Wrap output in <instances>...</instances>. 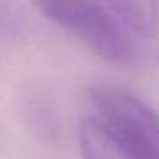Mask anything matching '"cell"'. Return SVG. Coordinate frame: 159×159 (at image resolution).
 <instances>
[{
    "instance_id": "3",
    "label": "cell",
    "mask_w": 159,
    "mask_h": 159,
    "mask_svg": "<svg viewBox=\"0 0 159 159\" xmlns=\"http://www.w3.org/2000/svg\"><path fill=\"white\" fill-rule=\"evenodd\" d=\"M132 38L152 39L159 33V7L152 2H110Z\"/></svg>"
},
{
    "instance_id": "1",
    "label": "cell",
    "mask_w": 159,
    "mask_h": 159,
    "mask_svg": "<svg viewBox=\"0 0 159 159\" xmlns=\"http://www.w3.org/2000/svg\"><path fill=\"white\" fill-rule=\"evenodd\" d=\"M34 5L45 17L69 31L104 62L113 65L132 63L135 45L118 21L110 2L45 0Z\"/></svg>"
},
{
    "instance_id": "5",
    "label": "cell",
    "mask_w": 159,
    "mask_h": 159,
    "mask_svg": "<svg viewBox=\"0 0 159 159\" xmlns=\"http://www.w3.org/2000/svg\"><path fill=\"white\" fill-rule=\"evenodd\" d=\"M39 94H31L29 99H26L24 104V113L28 118L29 125L43 137H52L53 135V123L52 116H50V110L46 101L39 99Z\"/></svg>"
},
{
    "instance_id": "4",
    "label": "cell",
    "mask_w": 159,
    "mask_h": 159,
    "mask_svg": "<svg viewBox=\"0 0 159 159\" xmlns=\"http://www.w3.org/2000/svg\"><path fill=\"white\" fill-rule=\"evenodd\" d=\"M79 145L82 159H128L115 139L94 116L79 121Z\"/></svg>"
},
{
    "instance_id": "2",
    "label": "cell",
    "mask_w": 159,
    "mask_h": 159,
    "mask_svg": "<svg viewBox=\"0 0 159 159\" xmlns=\"http://www.w3.org/2000/svg\"><path fill=\"white\" fill-rule=\"evenodd\" d=\"M93 115L128 159H159V115L140 98L111 84L91 91Z\"/></svg>"
}]
</instances>
